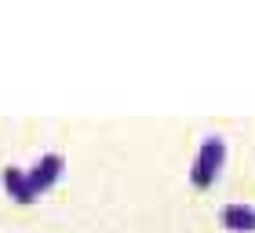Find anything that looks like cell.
Wrapping results in <instances>:
<instances>
[{
    "instance_id": "6da1fadb",
    "label": "cell",
    "mask_w": 255,
    "mask_h": 233,
    "mask_svg": "<svg viewBox=\"0 0 255 233\" xmlns=\"http://www.w3.org/2000/svg\"><path fill=\"white\" fill-rule=\"evenodd\" d=\"M226 219H245V223H255V208H245V212H241V208H230Z\"/></svg>"
}]
</instances>
